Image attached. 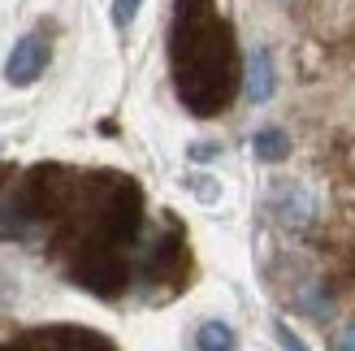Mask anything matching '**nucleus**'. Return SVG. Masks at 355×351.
Returning a JSON list of instances; mask_svg holds the SVG:
<instances>
[{"label": "nucleus", "mask_w": 355, "mask_h": 351, "mask_svg": "<svg viewBox=\"0 0 355 351\" xmlns=\"http://www.w3.org/2000/svg\"><path fill=\"white\" fill-rule=\"evenodd\" d=\"M0 239L35 248L74 286L109 304L169 300L191 277L187 230L169 213L156 217L139 182L113 169H5Z\"/></svg>", "instance_id": "obj_1"}, {"label": "nucleus", "mask_w": 355, "mask_h": 351, "mask_svg": "<svg viewBox=\"0 0 355 351\" xmlns=\"http://www.w3.org/2000/svg\"><path fill=\"white\" fill-rule=\"evenodd\" d=\"M169 69L178 100L195 117H217L234 104L243 61L234 48V26L221 17L217 0H178L173 5Z\"/></svg>", "instance_id": "obj_2"}, {"label": "nucleus", "mask_w": 355, "mask_h": 351, "mask_svg": "<svg viewBox=\"0 0 355 351\" xmlns=\"http://www.w3.org/2000/svg\"><path fill=\"white\" fill-rule=\"evenodd\" d=\"M0 351H117V347L83 325H44V329H9V334H0Z\"/></svg>", "instance_id": "obj_3"}, {"label": "nucleus", "mask_w": 355, "mask_h": 351, "mask_svg": "<svg viewBox=\"0 0 355 351\" xmlns=\"http://www.w3.org/2000/svg\"><path fill=\"white\" fill-rule=\"evenodd\" d=\"M48 40L44 35H22V40L13 44V52H9V61H5V78L13 83V87H26V83H35L44 74V65H48Z\"/></svg>", "instance_id": "obj_4"}, {"label": "nucleus", "mask_w": 355, "mask_h": 351, "mask_svg": "<svg viewBox=\"0 0 355 351\" xmlns=\"http://www.w3.org/2000/svg\"><path fill=\"white\" fill-rule=\"evenodd\" d=\"M247 96H252L256 104H264L273 96V61H269L264 48H256L252 61H247Z\"/></svg>", "instance_id": "obj_5"}, {"label": "nucleus", "mask_w": 355, "mask_h": 351, "mask_svg": "<svg viewBox=\"0 0 355 351\" xmlns=\"http://www.w3.org/2000/svg\"><path fill=\"white\" fill-rule=\"evenodd\" d=\"M286 135H282V130H260L256 135V156H260V161H282V156H286Z\"/></svg>", "instance_id": "obj_6"}, {"label": "nucleus", "mask_w": 355, "mask_h": 351, "mask_svg": "<svg viewBox=\"0 0 355 351\" xmlns=\"http://www.w3.org/2000/svg\"><path fill=\"white\" fill-rule=\"evenodd\" d=\"M234 347V334L225 325H204L200 329V351H230Z\"/></svg>", "instance_id": "obj_7"}, {"label": "nucleus", "mask_w": 355, "mask_h": 351, "mask_svg": "<svg viewBox=\"0 0 355 351\" xmlns=\"http://www.w3.org/2000/svg\"><path fill=\"white\" fill-rule=\"evenodd\" d=\"M139 5H144V0H113V26H130Z\"/></svg>", "instance_id": "obj_8"}]
</instances>
